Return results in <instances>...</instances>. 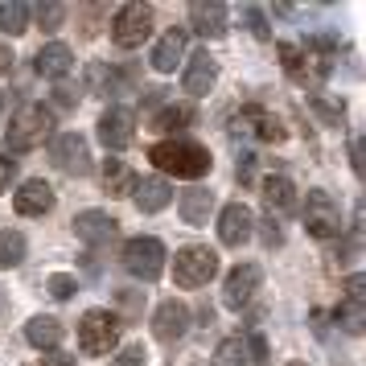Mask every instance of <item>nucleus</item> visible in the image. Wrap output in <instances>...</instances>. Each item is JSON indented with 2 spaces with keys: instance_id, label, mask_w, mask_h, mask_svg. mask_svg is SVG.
Masks as SVG:
<instances>
[{
  "instance_id": "1",
  "label": "nucleus",
  "mask_w": 366,
  "mask_h": 366,
  "mask_svg": "<svg viewBox=\"0 0 366 366\" xmlns=\"http://www.w3.org/2000/svg\"><path fill=\"white\" fill-rule=\"evenodd\" d=\"M149 161L161 173H173V177H185V182H198L210 173V152L206 144L198 140H185V136H173V140H161V144H152L149 149Z\"/></svg>"
},
{
  "instance_id": "2",
  "label": "nucleus",
  "mask_w": 366,
  "mask_h": 366,
  "mask_svg": "<svg viewBox=\"0 0 366 366\" xmlns=\"http://www.w3.org/2000/svg\"><path fill=\"white\" fill-rule=\"evenodd\" d=\"M54 136V112L41 103H25L4 128V149L9 152H34Z\"/></svg>"
},
{
  "instance_id": "3",
  "label": "nucleus",
  "mask_w": 366,
  "mask_h": 366,
  "mask_svg": "<svg viewBox=\"0 0 366 366\" xmlns=\"http://www.w3.org/2000/svg\"><path fill=\"white\" fill-rule=\"evenodd\" d=\"M119 333H124L119 313L91 309V313H83V321H79V346H83V354L99 358V354H112V350L119 346Z\"/></svg>"
},
{
  "instance_id": "4",
  "label": "nucleus",
  "mask_w": 366,
  "mask_h": 366,
  "mask_svg": "<svg viewBox=\"0 0 366 366\" xmlns=\"http://www.w3.org/2000/svg\"><path fill=\"white\" fill-rule=\"evenodd\" d=\"M218 276V251L206 243H189L173 255V280L182 288H206Z\"/></svg>"
},
{
  "instance_id": "5",
  "label": "nucleus",
  "mask_w": 366,
  "mask_h": 366,
  "mask_svg": "<svg viewBox=\"0 0 366 366\" xmlns=\"http://www.w3.org/2000/svg\"><path fill=\"white\" fill-rule=\"evenodd\" d=\"M165 243L161 239H152V234H136L124 243V267L132 272L136 280H161V272H165Z\"/></svg>"
},
{
  "instance_id": "6",
  "label": "nucleus",
  "mask_w": 366,
  "mask_h": 366,
  "mask_svg": "<svg viewBox=\"0 0 366 366\" xmlns=\"http://www.w3.org/2000/svg\"><path fill=\"white\" fill-rule=\"evenodd\" d=\"M149 34H152V4H140V0L124 4L112 21V41L119 50H140L149 41Z\"/></svg>"
},
{
  "instance_id": "7",
  "label": "nucleus",
  "mask_w": 366,
  "mask_h": 366,
  "mask_svg": "<svg viewBox=\"0 0 366 366\" xmlns=\"http://www.w3.org/2000/svg\"><path fill=\"white\" fill-rule=\"evenodd\" d=\"M243 132H251L255 140H264V144H284L288 140V128L267 107H259V103H251V107H243V112L231 116V136H243Z\"/></svg>"
},
{
  "instance_id": "8",
  "label": "nucleus",
  "mask_w": 366,
  "mask_h": 366,
  "mask_svg": "<svg viewBox=\"0 0 366 366\" xmlns=\"http://www.w3.org/2000/svg\"><path fill=\"white\" fill-rule=\"evenodd\" d=\"M305 227H309L313 239H333L342 231V210H337V202L325 189H309V198H305Z\"/></svg>"
},
{
  "instance_id": "9",
  "label": "nucleus",
  "mask_w": 366,
  "mask_h": 366,
  "mask_svg": "<svg viewBox=\"0 0 366 366\" xmlns=\"http://www.w3.org/2000/svg\"><path fill=\"white\" fill-rule=\"evenodd\" d=\"M50 161L62 169V173H70V177H86V173H91V149H86V140L79 132L54 136Z\"/></svg>"
},
{
  "instance_id": "10",
  "label": "nucleus",
  "mask_w": 366,
  "mask_h": 366,
  "mask_svg": "<svg viewBox=\"0 0 366 366\" xmlns=\"http://www.w3.org/2000/svg\"><path fill=\"white\" fill-rule=\"evenodd\" d=\"M152 333H157V342H182L185 333H189V305L185 300H161L157 305V313H152Z\"/></svg>"
},
{
  "instance_id": "11",
  "label": "nucleus",
  "mask_w": 366,
  "mask_h": 366,
  "mask_svg": "<svg viewBox=\"0 0 366 366\" xmlns=\"http://www.w3.org/2000/svg\"><path fill=\"white\" fill-rule=\"evenodd\" d=\"M259 284H264V267L239 264L231 276H227V284H222V305H227V309H243V305L259 292Z\"/></svg>"
},
{
  "instance_id": "12",
  "label": "nucleus",
  "mask_w": 366,
  "mask_h": 366,
  "mask_svg": "<svg viewBox=\"0 0 366 366\" xmlns=\"http://www.w3.org/2000/svg\"><path fill=\"white\" fill-rule=\"evenodd\" d=\"M99 140H103V149H128L136 140V116L128 112V107H107L99 116Z\"/></svg>"
},
{
  "instance_id": "13",
  "label": "nucleus",
  "mask_w": 366,
  "mask_h": 366,
  "mask_svg": "<svg viewBox=\"0 0 366 366\" xmlns=\"http://www.w3.org/2000/svg\"><path fill=\"white\" fill-rule=\"evenodd\" d=\"M251 234H255V214H251L243 202H231V206H222V214H218V239L227 243V247H243Z\"/></svg>"
},
{
  "instance_id": "14",
  "label": "nucleus",
  "mask_w": 366,
  "mask_h": 366,
  "mask_svg": "<svg viewBox=\"0 0 366 366\" xmlns=\"http://www.w3.org/2000/svg\"><path fill=\"white\" fill-rule=\"evenodd\" d=\"M362 288H366V280L354 272L346 280V300L333 309V321L342 325L346 333H362L366 330V305H362Z\"/></svg>"
},
{
  "instance_id": "15",
  "label": "nucleus",
  "mask_w": 366,
  "mask_h": 366,
  "mask_svg": "<svg viewBox=\"0 0 366 366\" xmlns=\"http://www.w3.org/2000/svg\"><path fill=\"white\" fill-rule=\"evenodd\" d=\"M119 222L112 214H103V210H83V214H74V234L83 239L86 247H107L112 239H116Z\"/></svg>"
},
{
  "instance_id": "16",
  "label": "nucleus",
  "mask_w": 366,
  "mask_h": 366,
  "mask_svg": "<svg viewBox=\"0 0 366 366\" xmlns=\"http://www.w3.org/2000/svg\"><path fill=\"white\" fill-rule=\"evenodd\" d=\"M189 29L202 37H227V4H218V0H194L189 4Z\"/></svg>"
},
{
  "instance_id": "17",
  "label": "nucleus",
  "mask_w": 366,
  "mask_h": 366,
  "mask_svg": "<svg viewBox=\"0 0 366 366\" xmlns=\"http://www.w3.org/2000/svg\"><path fill=\"white\" fill-rule=\"evenodd\" d=\"M13 210L25 218H41V214H50L54 210V189L41 177H34V182H25L17 189V198H13Z\"/></svg>"
},
{
  "instance_id": "18",
  "label": "nucleus",
  "mask_w": 366,
  "mask_h": 366,
  "mask_svg": "<svg viewBox=\"0 0 366 366\" xmlns=\"http://www.w3.org/2000/svg\"><path fill=\"white\" fill-rule=\"evenodd\" d=\"M34 70L41 79H66L70 70H74V50L62 46V41H50V46H41L34 54Z\"/></svg>"
},
{
  "instance_id": "19",
  "label": "nucleus",
  "mask_w": 366,
  "mask_h": 366,
  "mask_svg": "<svg viewBox=\"0 0 366 366\" xmlns=\"http://www.w3.org/2000/svg\"><path fill=\"white\" fill-rule=\"evenodd\" d=\"M185 91L189 95H210L214 91V83H218V62H214V54H206V50H198L194 58H189V66H185Z\"/></svg>"
},
{
  "instance_id": "20",
  "label": "nucleus",
  "mask_w": 366,
  "mask_h": 366,
  "mask_svg": "<svg viewBox=\"0 0 366 366\" xmlns=\"http://www.w3.org/2000/svg\"><path fill=\"white\" fill-rule=\"evenodd\" d=\"M182 58H185V29H169L157 46H152V70L157 74H173V70L182 66Z\"/></svg>"
},
{
  "instance_id": "21",
  "label": "nucleus",
  "mask_w": 366,
  "mask_h": 366,
  "mask_svg": "<svg viewBox=\"0 0 366 366\" xmlns=\"http://www.w3.org/2000/svg\"><path fill=\"white\" fill-rule=\"evenodd\" d=\"M132 198L144 214H157V210H165L169 202H173V189H169V182H161V177H136Z\"/></svg>"
},
{
  "instance_id": "22",
  "label": "nucleus",
  "mask_w": 366,
  "mask_h": 366,
  "mask_svg": "<svg viewBox=\"0 0 366 366\" xmlns=\"http://www.w3.org/2000/svg\"><path fill=\"white\" fill-rule=\"evenodd\" d=\"M264 202H267V214H272V210H276V214H292V210H297V185L288 182L284 173H276V177L264 182Z\"/></svg>"
},
{
  "instance_id": "23",
  "label": "nucleus",
  "mask_w": 366,
  "mask_h": 366,
  "mask_svg": "<svg viewBox=\"0 0 366 366\" xmlns=\"http://www.w3.org/2000/svg\"><path fill=\"white\" fill-rule=\"evenodd\" d=\"M66 337V330H62V321H54V317H29V325H25V342L37 350H58V342Z\"/></svg>"
},
{
  "instance_id": "24",
  "label": "nucleus",
  "mask_w": 366,
  "mask_h": 366,
  "mask_svg": "<svg viewBox=\"0 0 366 366\" xmlns=\"http://www.w3.org/2000/svg\"><path fill=\"white\" fill-rule=\"evenodd\" d=\"M210 210H214V194H210V189L194 185V189L182 194V218L189 222V227H202V222L210 218Z\"/></svg>"
},
{
  "instance_id": "25",
  "label": "nucleus",
  "mask_w": 366,
  "mask_h": 366,
  "mask_svg": "<svg viewBox=\"0 0 366 366\" xmlns=\"http://www.w3.org/2000/svg\"><path fill=\"white\" fill-rule=\"evenodd\" d=\"M86 83L95 86L99 95H119L124 86L132 83L124 70H116V66H107V62H91V70H86Z\"/></svg>"
},
{
  "instance_id": "26",
  "label": "nucleus",
  "mask_w": 366,
  "mask_h": 366,
  "mask_svg": "<svg viewBox=\"0 0 366 366\" xmlns=\"http://www.w3.org/2000/svg\"><path fill=\"white\" fill-rule=\"evenodd\" d=\"M132 169L124 165V161H116V157H107L103 161V189L112 194V198H128L132 194Z\"/></svg>"
},
{
  "instance_id": "27",
  "label": "nucleus",
  "mask_w": 366,
  "mask_h": 366,
  "mask_svg": "<svg viewBox=\"0 0 366 366\" xmlns=\"http://www.w3.org/2000/svg\"><path fill=\"white\" fill-rule=\"evenodd\" d=\"M0 29L9 37H21L29 29V4H21V0H9V4H0Z\"/></svg>"
},
{
  "instance_id": "28",
  "label": "nucleus",
  "mask_w": 366,
  "mask_h": 366,
  "mask_svg": "<svg viewBox=\"0 0 366 366\" xmlns=\"http://www.w3.org/2000/svg\"><path fill=\"white\" fill-rule=\"evenodd\" d=\"M25 251H29V243L21 231H0V267H21Z\"/></svg>"
},
{
  "instance_id": "29",
  "label": "nucleus",
  "mask_w": 366,
  "mask_h": 366,
  "mask_svg": "<svg viewBox=\"0 0 366 366\" xmlns=\"http://www.w3.org/2000/svg\"><path fill=\"white\" fill-rule=\"evenodd\" d=\"M210 366H247V342H243V337H227V342H218Z\"/></svg>"
},
{
  "instance_id": "30",
  "label": "nucleus",
  "mask_w": 366,
  "mask_h": 366,
  "mask_svg": "<svg viewBox=\"0 0 366 366\" xmlns=\"http://www.w3.org/2000/svg\"><path fill=\"white\" fill-rule=\"evenodd\" d=\"M157 124V132H182L185 124H194V107L189 103H177V107H165L161 116L152 119Z\"/></svg>"
},
{
  "instance_id": "31",
  "label": "nucleus",
  "mask_w": 366,
  "mask_h": 366,
  "mask_svg": "<svg viewBox=\"0 0 366 366\" xmlns=\"http://www.w3.org/2000/svg\"><path fill=\"white\" fill-rule=\"evenodd\" d=\"M29 17H37V25H41L46 34H54V29L66 21V4H37V9H29Z\"/></svg>"
},
{
  "instance_id": "32",
  "label": "nucleus",
  "mask_w": 366,
  "mask_h": 366,
  "mask_svg": "<svg viewBox=\"0 0 366 366\" xmlns=\"http://www.w3.org/2000/svg\"><path fill=\"white\" fill-rule=\"evenodd\" d=\"M46 292H50L54 300H70L74 292H79V280H74V276H66V272H54L50 280H46Z\"/></svg>"
},
{
  "instance_id": "33",
  "label": "nucleus",
  "mask_w": 366,
  "mask_h": 366,
  "mask_svg": "<svg viewBox=\"0 0 366 366\" xmlns=\"http://www.w3.org/2000/svg\"><path fill=\"white\" fill-rule=\"evenodd\" d=\"M305 58H309V54L300 50L297 41H280V62H284V70H288L292 79L300 74V66H305Z\"/></svg>"
},
{
  "instance_id": "34",
  "label": "nucleus",
  "mask_w": 366,
  "mask_h": 366,
  "mask_svg": "<svg viewBox=\"0 0 366 366\" xmlns=\"http://www.w3.org/2000/svg\"><path fill=\"white\" fill-rule=\"evenodd\" d=\"M309 103H313V112L325 124H342V116H346V107H342V99L337 103H330V99H321V95H309Z\"/></svg>"
},
{
  "instance_id": "35",
  "label": "nucleus",
  "mask_w": 366,
  "mask_h": 366,
  "mask_svg": "<svg viewBox=\"0 0 366 366\" xmlns=\"http://www.w3.org/2000/svg\"><path fill=\"white\" fill-rule=\"evenodd\" d=\"M243 17H247V25H251V34L259 37V41H272V29H267V21H264V13L255 9V4H247L243 9Z\"/></svg>"
},
{
  "instance_id": "36",
  "label": "nucleus",
  "mask_w": 366,
  "mask_h": 366,
  "mask_svg": "<svg viewBox=\"0 0 366 366\" xmlns=\"http://www.w3.org/2000/svg\"><path fill=\"white\" fill-rule=\"evenodd\" d=\"M259 227H264L259 234H264V243H267V247H280V243H284V231H280V222H276L272 214H267L264 222H259Z\"/></svg>"
},
{
  "instance_id": "37",
  "label": "nucleus",
  "mask_w": 366,
  "mask_h": 366,
  "mask_svg": "<svg viewBox=\"0 0 366 366\" xmlns=\"http://www.w3.org/2000/svg\"><path fill=\"white\" fill-rule=\"evenodd\" d=\"M144 362H149V350L140 346V342H132V346L119 354V366H144Z\"/></svg>"
},
{
  "instance_id": "38",
  "label": "nucleus",
  "mask_w": 366,
  "mask_h": 366,
  "mask_svg": "<svg viewBox=\"0 0 366 366\" xmlns=\"http://www.w3.org/2000/svg\"><path fill=\"white\" fill-rule=\"evenodd\" d=\"M119 305H124L128 313H140V309H144V292H132V288H124V292H119Z\"/></svg>"
},
{
  "instance_id": "39",
  "label": "nucleus",
  "mask_w": 366,
  "mask_h": 366,
  "mask_svg": "<svg viewBox=\"0 0 366 366\" xmlns=\"http://www.w3.org/2000/svg\"><path fill=\"white\" fill-rule=\"evenodd\" d=\"M247 354H251L247 362H267V342L259 337V333H255V337L247 342Z\"/></svg>"
},
{
  "instance_id": "40",
  "label": "nucleus",
  "mask_w": 366,
  "mask_h": 366,
  "mask_svg": "<svg viewBox=\"0 0 366 366\" xmlns=\"http://www.w3.org/2000/svg\"><path fill=\"white\" fill-rule=\"evenodd\" d=\"M255 177V152H239V182Z\"/></svg>"
},
{
  "instance_id": "41",
  "label": "nucleus",
  "mask_w": 366,
  "mask_h": 366,
  "mask_svg": "<svg viewBox=\"0 0 366 366\" xmlns=\"http://www.w3.org/2000/svg\"><path fill=\"white\" fill-rule=\"evenodd\" d=\"M13 173H17V161H9V157H0V194L9 189V182H13Z\"/></svg>"
},
{
  "instance_id": "42",
  "label": "nucleus",
  "mask_w": 366,
  "mask_h": 366,
  "mask_svg": "<svg viewBox=\"0 0 366 366\" xmlns=\"http://www.w3.org/2000/svg\"><path fill=\"white\" fill-rule=\"evenodd\" d=\"M54 99H58V107H74V99H79V95H74L70 86H58V91H54Z\"/></svg>"
},
{
  "instance_id": "43",
  "label": "nucleus",
  "mask_w": 366,
  "mask_h": 366,
  "mask_svg": "<svg viewBox=\"0 0 366 366\" xmlns=\"http://www.w3.org/2000/svg\"><path fill=\"white\" fill-rule=\"evenodd\" d=\"M350 161H354V173H362V140L350 144Z\"/></svg>"
},
{
  "instance_id": "44",
  "label": "nucleus",
  "mask_w": 366,
  "mask_h": 366,
  "mask_svg": "<svg viewBox=\"0 0 366 366\" xmlns=\"http://www.w3.org/2000/svg\"><path fill=\"white\" fill-rule=\"evenodd\" d=\"M9 70H13V50L0 41V74H9Z\"/></svg>"
},
{
  "instance_id": "45",
  "label": "nucleus",
  "mask_w": 366,
  "mask_h": 366,
  "mask_svg": "<svg viewBox=\"0 0 366 366\" xmlns=\"http://www.w3.org/2000/svg\"><path fill=\"white\" fill-rule=\"evenodd\" d=\"M46 366H74V358H70V354H58V350H54L50 358H46Z\"/></svg>"
},
{
  "instance_id": "46",
  "label": "nucleus",
  "mask_w": 366,
  "mask_h": 366,
  "mask_svg": "<svg viewBox=\"0 0 366 366\" xmlns=\"http://www.w3.org/2000/svg\"><path fill=\"white\" fill-rule=\"evenodd\" d=\"M4 107H9V91H0V116H4Z\"/></svg>"
},
{
  "instance_id": "47",
  "label": "nucleus",
  "mask_w": 366,
  "mask_h": 366,
  "mask_svg": "<svg viewBox=\"0 0 366 366\" xmlns=\"http://www.w3.org/2000/svg\"><path fill=\"white\" fill-rule=\"evenodd\" d=\"M288 366H305V362H288Z\"/></svg>"
}]
</instances>
